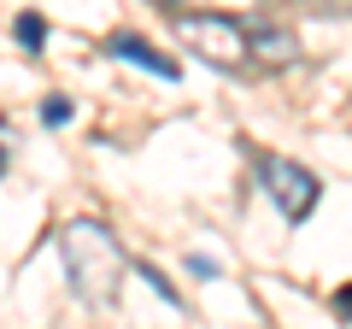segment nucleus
<instances>
[{"mask_svg": "<svg viewBox=\"0 0 352 329\" xmlns=\"http://www.w3.org/2000/svg\"><path fill=\"white\" fill-rule=\"evenodd\" d=\"M41 118H47V124H65V118H71V106H65V100H47V106H41Z\"/></svg>", "mask_w": 352, "mask_h": 329, "instance_id": "obj_7", "label": "nucleus"}, {"mask_svg": "<svg viewBox=\"0 0 352 329\" xmlns=\"http://www.w3.org/2000/svg\"><path fill=\"white\" fill-rule=\"evenodd\" d=\"M258 177H264V189H270V200H276V212L288 224H305L317 212V200H323V182L294 159H276L270 153V159H258Z\"/></svg>", "mask_w": 352, "mask_h": 329, "instance_id": "obj_3", "label": "nucleus"}, {"mask_svg": "<svg viewBox=\"0 0 352 329\" xmlns=\"http://www.w3.org/2000/svg\"><path fill=\"white\" fill-rule=\"evenodd\" d=\"M106 47H112L118 59H129V65H141V71H153V76H164V83H170V76H176V59H159V53H153L147 41H141V36H112V41H106Z\"/></svg>", "mask_w": 352, "mask_h": 329, "instance_id": "obj_4", "label": "nucleus"}, {"mask_svg": "<svg viewBox=\"0 0 352 329\" xmlns=\"http://www.w3.org/2000/svg\"><path fill=\"white\" fill-rule=\"evenodd\" d=\"M0 171H6V147H0Z\"/></svg>", "mask_w": 352, "mask_h": 329, "instance_id": "obj_9", "label": "nucleus"}, {"mask_svg": "<svg viewBox=\"0 0 352 329\" xmlns=\"http://www.w3.org/2000/svg\"><path fill=\"white\" fill-rule=\"evenodd\" d=\"M176 36L188 41L194 59L217 71H247L252 65V30L235 24L229 12H176Z\"/></svg>", "mask_w": 352, "mask_h": 329, "instance_id": "obj_2", "label": "nucleus"}, {"mask_svg": "<svg viewBox=\"0 0 352 329\" xmlns=\"http://www.w3.org/2000/svg\"><path fill=\"white\" fill-rule=\"evenodd\" d=\"M18 41H24V47H36V41H41V18H36V12L18 18Z\"/></svg>", "mask_w": 352, "mask_h": 329, "instance_id": "obj_6", "label": "nucleus"}, {"mask_svg": "<svg viewBox=\"0 0 352 329\" xmlns=\"http://www.w3.org/2000/svg\"><path fill=\"white\" fill-rule=\"evenodd\" d=\"M59 259H65V277H71L76 300H88V306H112L118 300L124 247H118V235L100 217H71L65 235H59Z\"/></svg>", "mask_w": 352, "mask_h": 329, "instance_id": "obj_1", "label": "nucleus"}, {"mask_svg": "<svg viewBox=\"0 0 352 329\" xmlns=\"http://www.w3.org/2000/svg\"><path fill=\"white\" fill-rule=\"evenodd\" d=\"M335 312H340V317H346V323H352V282H346V288L335 294Z\"/></svg>", "mask_w": 352, "mask_h": 329, "instance_id": "obj_8", "label": "nucleus"}, {"mask_svg": "<svg viewBox=\"0 0 352 329\" xmlns=\"http://www.w3.org/2000/svg\"><path fill=\"white\" fill-rule=\"evenodd\" d=\"M252 59H258V65H294L300 47H294L288 30H252Z\"/></svg>", "mask_w": 352, "mask_h": 329, "instance_id": "obj_5", "label": "nucleus"}]
</instances>
